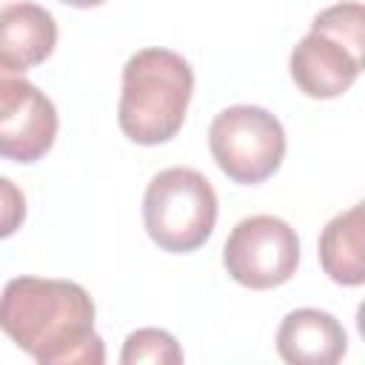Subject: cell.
<instances>
[{
	"mask_svg": "<svg viewBox=\"0 0 365 365\" xmlns=\"http://www.w3.org/2000/svg\"><path fill=\"white\" fill-rule=\"evenodd\" d=\"M0 331L40 365H103L88 291L68 279L14 277L0 294Z\"/></svg>",
	"mask_w": 365,
	"mask_h": 365,
	"instance_id": "6da1fadb",
	"label": "cell"
},
{
	"mask_svg": "<svg viewBox=\"0 0 365 365\" xmlns=\"http://www.w3.org/2000/svg\"><path fill=\"white\" fill-rule=\"evenodd\" d=\"M194 94L188 60L171 48H140L123 68L117 106L120 131L137 145H160L177 137Z\"/></svg>",
	"mask_w": 365,
	"mask_h": 365,
	"instance_id": "7a4b0ae2",
	"label": "cell"
},
{
	"mask_svg": "<svg viewBox=\"0 0 365 365\" xmlns=\"http://www.w3.org/2000/svg\"><path fill=\"white\" fill-rule=\"evenodd\" d=\"M365 9L362 3H336L322 9L311 31L294 46L288 68L294 86L314 100L342 97L362 71Z\"/></svg>",
	"mask_w": 365,
	"mask_h": 365,
	"instance_id": "3957f363",
	"label": "cell"
},
{
	"mask_svg": "<svg viewBox=\"0 0 365 365\" xmlns=\"http://www.w3.org/2000/svg\"><path fill=\"white\" fill-rule=\"evenodd\" d=\"M143 222L154 245L188 254L205 245L217 222V191L194 168H165L151 177L143 197Z\"/></svg>",
	"mask_w": 365,
	"mask_h": 365,
	"instance_id": "277c9868",
	"label": "cell"
},
{
	"mask_svg": "<svg viewBox=\"0 0 365 365\" xmlns=\"http://www.w3.org/2000/svg\"><path fill=\"white\" fill-rule=\"evenodd\" d=\"M208 148L228 180L259 185L285 160V128L262 106H231L211 120Z\"/></svg>",
	"mask_w": 365,
	"mask_h": 365,
	"instance_id": "5b68a950",
	"label": "cell"
},
{
	"mask_svg": "<svg viewBox=\"0 0 365 365\" xmlns=\"http://www.w3.org/2000/svg\"><path fill=\"white\" fill-rule=\"evenodd\" d=\"M222 265L234 282L251 291L285 285L299 265V237L274 214L245 217L222 245Z\"/></svg>",
	"mask_w": 365,
	"mask_h": 365,
	"instance_id": "8992f818",
	"label": "cell"
},
{
	"mask_svg": "<svg viewBox=\"0 0 365 365\" xmlns=\"http://www.w3.org/2000/svg\"><path fill=\"white\" fill-rule=\"evenodd\" d=\"M54 103L20 71L0 63V157L11 163L43 160L57 140Z\"/></svg>",
	"mask_w": 365,
	"mask_h": 365,
	"instance_id": "52a82bcc",
	"label": "cell"
},
{
	"mask_svg": "<svg viewBox=\"0 0 365 365\" xmlns=\"http://www.w3.org/2000/svg\"><path fill=\"white\" fill-rule=\"evenodd\" d=\"M345 328L328 311L297 308L279 322L277 354L288 365H334L345 356Z\"/></svg>",
	"mask_w": 365,
	"mask_h": 365,
	"instance_id": "ba28073f",
	"label": "cell"
},
{
	"mask_svg": "<svg viewBox=\"0 0 365 365\" xmlns=\"http://www.w3.org/2000/svg\"><path fill=\"white\" fill-rule=\"evenodd\" d=\"M57 23L37 3H11L0 9V63L11 71H29L51 57Z\"/></svg>",
	"mask_w": 365,
	"mask_h": 365,
	"instance_id": "9c48e42d",
	"label": "cell"
},
{
	"mask_svg": "<svg viewBox=\"0 0 365 365\" xmlns=\"http://www.w3.org/2000/svg\"><path fill=\"white\" fill-rule=\"evenodd\" d=\"M365 208L362 202L336 214L319 234V265L336 282L356 288L365 282Z\"/></svg>",
	"mask_w": 365,
	"mask_h": 365,
	"instance_id": "30bf717a",
	"label": "cell"
},
{
	"mask_svg": "<svg viewBox=\"0 0 365 365\" xmlns=\"http://www.w3.org/2000/svg\"><path fill=\"white\" fill-rule=\"evenodd\" d=\"M123 365H180L182 362V348L177 345V339L168 331L160 328H140L134 334L125 336L123 354H120Z\"/></svg>",
	"mask_w": 365,
	"mask_h": 365,
	"instance_id": "8fae6325",
	"label": "cell"
},
{
	"mask_svg": "<svg viewBox=\"0 0 365 365\" xmlns=\"http://www.w3.org/2000/svg\"><path fill=\"white\" fill-rule=\"evenodd\" d=\"M26 220V197L23 191L9 180L0 177V240L11 237Z\"/></svg>",
	"mask_w": 365,
	"mask_h": 365,
	"instance_id": "7c38bea8",
	"label": "cell"
},
{
	"mask_svg": "<svg viewBox=\"0 0 365 365\" xmlns=\"http://www.w3.org/2000/svg\"><path fill=\"white\" fill-rule=\"evenodd\" d=\"M66 6H74V9H94V6H103L106 0H60Z\"/></svg>",
	"mask_w": 365,
	"mask_h": 365,
	"instance_id": "4fadbf2b",
	"label": "cell"
}]
</instances>
